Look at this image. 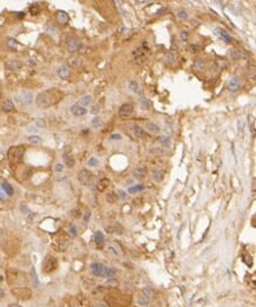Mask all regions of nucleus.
<instances>
[{
  "mask_svg": "<svg viewBox=\"0 0 256 307\" xmlns=\"http://www.w3.org/2000/svg\"><path fill=\"white\" fill-rule=\"evenodd\" d=\"M60 98V93L57 91V90L52 89V90H47V91H44V92H40L39 95L37 96V99H36V103L37 105L41 108V109H46L51 105L56 104L57 102H59Z\"/></svg>",
  "mask_w": 256,
  "mask_h": 307,
  "instance_id": "f257e3e1",
  "label": "nucleus"
},
{
  "mask_svg": "<svg viewBox=\"0 0 256 307\" xmlns=\"http://www.w3.org/2000/svg\"><path fill=\"white\" fill-rule=\"evenodd\" d=\"M90 269H91V273L95 277H115L116 273H117V269L115 267H109V266H105L100 262H92L90 265Z\"/></svg>",
  "mask_w": 256,
  "mask_h": 307,
  "instance_id": "f03ea898",
  "label": "nucleus"
},
{
  "mask_svg": "<svg viewBox=\"0 0 256 307\" xmlns=\"http://www.w3.org/2000/svg\"><path fill=\"white\" fill-rule=\"evenodd\" d=\"M25 147L24 145H18V147H12L10 148L9 152H7V156H9V161H10L11 164L16 166L20 163L22 159H24V155H25Z\"/></svg>",
  "mask_w": 256,
  "mask_h": 307,
  "instance_id": "7ed1b4c3",
  "label": "nucleus"
},
{
  "mask_svg": "<svg viewBox=\"0 0 256 307\" xmlns=\"http://www.w3.org/2000/svg\"><path fill=\"white\" fill-rule=\"evenodd\" d=\"M65 45H66L67 51L71 52V53L77 52V51H81V49H83V45H81L80 40L78 38H76V37H66Z\"/></svg>",
  "mask_w": 256,
  "mask_h": 307,
  "instance_id": "20e7f679",
  "label": "nucleus"
},
{
  "mask_svg": "<svg viewBox=\"0 0 256 307\" xmlns=\"http://www.w3.org/2000/svg\"><path fill=\"white\" fill-rule=\"evenodd\" d=\"M57 266H58L57 259L53 258V256H47L45 259L44 263H43V269H44L45 273H51V272L56 270Z\"/></svg>",
  "mask_w": 256,
  "mask_h": 307,
  "instance_id": "39448f33",
  "label": "nucleus"
},
{
  "mask_svg": "<svg viewBox=\"0 0 256 307\" xmlns=\"http://www.w3.org/2000/svg\"><path fill=\"white\" fill-rule=\"evenodd\" d=\"M78 181L83 186H89L92 181V173L88 169H83L78 173Z\"/></svg>",
  "mask_w": 256,
  "mask_h": 307,
  "instance_id": "423d86ee",
  "label": "nucleus"
},
{
  "mask_svg": "<svg viewBox=\"0 0 256 307\" xmlns=\"http://www.w3.org/2000/svg\"><path fill=\"white\" fill-rule=\"evenodd\" d=\"M18 100L22 105H29L33 102V96L29 90H22L18 95Z\"/></svg>",
  "mask_w": 256,
  "mask_h": 307,
  "instance_id": "0eeeda50",
  "label": "nucleus"
},
{
  "mask_svg": "<svg viewBox=\"0 0 256 307\" xmlns=\"http://www.w3.org/2000/svg\"><path fill=\"white\" fill-rule=\"evenodd\" d=\"M132 112H133V106L131 104H129V103H125L119 109V116L122 118H128V117H130L132 115Z\"/></svg>",
  "mask_w": 256,
  "mask_h": 307,
  "instance_id": "6e6552de",
  "label": "nucleus"
},
{
  "mask_svg": "<svg viewBox=\"0 0 256 307\" xmlns=\"http://www.w3.org/2000/svg\"><path fill=\"white\" fill-rule=\"evenodd\" d=\"M240 88H241V79L236 76L231 77L229 83H228V90L230 92H237L240 90Z\"/></svg>",
  "mask_w": 256,
  "mask_h": 307,
  "instance_id": "1a4fd4ad",
  "label": "nucleus"
},
{
  "mask_svg": "<svg viewBox=\"0 0 256 307\" xmlns=\"http://www.w3.org/2000/svg\"><path fill=\"white\" fill-rule=\"evenodd\" d=\"M147 174H148V168L145 166H139V167L133 169V171H132L133 177L137 178V180H144Z\"/></svg>",
  "mask_w": 256,
  "mask_h": 307,
  "instance_id": "9d476101",
  "label": "nucleus"
},
{
  "mask_svg": "<svg viewBox=\"0 0 256 307\" xmlns=\"http://www.w3.org/2000/svg\"><path fill=\"white\" fill-rule=\"evenodd\" d=\"M70 111H71V113L73 115V116H84V115H86V109L84 108V106H81V105H79V104H74V105H72L71 108H70Z\"/></svg>",
  "mask_w": 256,
  "mask_h": 307,
  "instance_id": "9b49d317",
  "label": "nucleus"
},
{
  "mask_svg": "<svg viewBox=\"0 0 256 307\" xmlns=\"http://www.w3.org/2000/svg\"><path fill=\"white\" fill-rule=\"evenodd\" d=\"M56 18H57V21L61 24V25H65V24H67L70 20V17L69 14L65 12V11H57V13H56Z\"/></svg>",
  "mask_w": 256,
  "mask_h": 307,
  "instance_id": "f8f14e48",
  "label": "nucleus"
},
{
  "mask_svg": "<svg viewBox=\"0 0 256 307\" xmlns=\"http://www.w3.org/2000/svg\"><path fill=\"white\" fill-rule=\"evenodd\" d=\"M57 72H58V76H59L60 78H63V79L69 78L70 75H71V71H70V68L67 65H61Z\"/></svg>",
  "mask_w": 256,
  "mask_h": 307,
  "instance_id": "ddd939ff",
  "label": "nucleus"
},
{
  "mask_svg": "<svg viewBox=\"0 0 256 307\" xmlns=\"http://www.w3.org/2000/svg\"><path fill=\"white\" fill-rule=\"evenodd\" d=\"M93 241H95V243H96L98 247H102V246L104 245V242H105L104 234H103L100 230H97V232L95 233V235H93Z\"/></svg>",
  "mask_w": 256,
  "mask_h": 307,
  "instance_id": "4468645a",
  "label": "nucleus"
},
{
  "mask_svg": "<svg viewBox=\"0 0 256 307\" xmlns=\"http://www.w3.org/2000/svg\"><path fill=\"white\" fill-rule=\"evenodd\" d=\"M132 132H133V135H135L136 137H138V138H147V137H148L147 131L143 130L140 127H138V125H133V127H132Z\"/></svg>",
  "mask_w": 256,
  "mask_h": 307,
  "instance_id": "2eb2a0df",
  "label": "nucleus"
},
{
  "mask_svg": "<svg viewBox=\"0 0 256 307\" xmlns=\"http://www.w3.org/2000/svg\"><path fill=\"white\" fill-rule=\"evenodd\" d=\"M206 69V61L202 59H196L194 60V64H192V70L196 71V72H201L203 70Z\"/></svg>",
  "mask_w": 256,
  "mask_h": 307,
  "instance_id": "dca6fc26",
  "label": "nucleus"
},
{
  "mask_svg": "<svg viewBox=\"0 0 256 307\" xmlns=\"http://www.w3.org/2000/svg\"><path fill=\"white\" fill-rule=\"evenodd\" d=\"M63 159H64V163H65V166H66L67 168H73V167H74L76 161H74V159H73L72 155H70V154H64V155H63Z\"/></svg>",
  "mask_w": 256,
  "mask_h": 307,
  "instance_id": "f3484780",
  "label": "nucleus"
},
{
  "mask_svg": "<svg viewBox=\"0 0 256 307\" xmlns=\"http://www.w3.org/2000/svg\"><path fill=\"white\" fill-rule=\"evenodd\" d=\"M1 189L5 193V195H7V196H12L14 194V189L9 182H2L1 183Z\"/></svg>",
  "mask_w": 256,
  "mask_h": 307,
  "instance_id": "a211bd4d",
  "label": "nucleus"
},
{
  "mask_svg": "<svg viewBox=\"0 0 256 307\" xmlns=\"http://www.w3.org/2000/svg\"><path fill=\"white\" fill-rule=\"evenodd\" d=\"M150 298L147 297V295H144L143 293L137 298V304L139 305L140 307H148L150 305Z\"/></svg>",
  "mask_w": 256,
  "mask_h": 307,
  "instance_id": "6ab92c4d",
  "label": "nucleus"
},
{
  "mask_svg": "<svg viewBox=\"0 0 256 307\" xmlns=\"http://www.w3.org/2000/svg\"><path fill=\"white\" fill-rule=\"evenodd\" d=\"M21 66L18 60H7L6 64H5V68L7 70H11V71H14V70H18Z\"/></svg>",
  "mask_w": 256,
  "mask_h": 307,
  "instance_id": "aec40b11",
  "label": "nucleus"
},
{
  "mask_svg": "<svg viewBox=\"0 0 256 307\" xmlns=\"http://www.w3.org/2000/svg\"><path fill=\"white\" fill-rule=\"evenodd\" d=\"M151 177L155 182H162L164 178V173L162 170H154L151 174Z\"/></svg>",
  "mask_w": 256,
  "mask_h": 307,
  "instance_id": "412c9836",
  "label": "nucleus"
},
{
  "mask_svg": "<svg viewBox=\"0 0 256 307\" xmlns=\"http://www.w3.org/2000/svg\"><path fill=\"white\" fill-rule=\"evenodd\" d=\"M91 102H92V96L91 95H84V96H81L80 99H79V105H81V106H88L91 104Z\"/></svg>",
  "mask_w": 256,
  "mask_h": 307,
  "instance_id": "4be33fe9",
  "label": "nucleus"
},
{
  "mask_svg": "<svg viewBox=\"0 0 256 307\" xmlns=\"http://www.w3.org/2000/svg\"><path fill=\"white\" fill-rule=\"evenodd\" d=\"M129 89L131 90L133 93H140V88H139V84L137 83V80H130L129 82Z\"/></svg>",
  "mask_w": 256,
  "mask_h": 307,
  "instance_id": "5701e85b",
  "label": "nucleus"
},
{
  "mask_svg": "<svg viewBox=\"0 0 256 307\" xmlns=\"http://www.w3.org/2000/svg\"><path fill=\"white\" fill-rule=\"evenodd\" d=\"M145 128L147 130H149L150 132H155V134H158L161 129H159V127H158L156 123H152V122H148L147 124H145Z\"/></svg>",
  "mask_w": 256,
  "mask_h": 307,
  "instance_id": "b1692460",
  "label": "nucleus"
},
{
  "mask_svg": "<svg viewBox=\"0 0 256 307\" xmlns=\"http://www.w3.org/2000/svg\"><path fill=\"white\" fill-rule=\"evenodd\" d=\"M2 111H5V112H9V111H12V110H14V104H13V102L11 100V99H7V100H5L4 102V104H2Z\"/></svg>",
  "mask_w": 256,
  "mask_h": 307,
  "instance_id": "393cba45",
  "label": "nucleus"
},
{
  "mask_svg": "<svg viewBox=\"0 0 256 307\" xmlns=\"http://www.w3.org/2000/svg\"><path fill=\"white\" fill-rule=\"evenodd\" d=\"M109 184H110V181H109L108 178H102V180L98 182L97 188H98L99 191H104V190L109 187Z\"/></svg>",
  "mask_w": 256,
  "mask_h": 307,
  "instance_id": "a878e982",
  "label": "nucleus"
},
{
  "mask_svg": "<svg viewBox=\"0 0 256 307\" xmlns=\"http://www.w3.org/2000/svg\"><path fill=\"white\" fill-rule=\"evenodd\" d=\"M117 200H118V195L116 193H109L108 195H106V201H108L109 203H111V204L116 203Z\"/></svg>",
  "mask_w": 256,
  "mask_h": 307,
  "instance_id": "bb28decb",
  "label": "nucleus"
},
{
  "mask_svg": "<svg viewBox=\"0 0 256 307\" xmlns=\"http://www.w3.org/2000/svg\"><path fill=\"white\" fill-rule=\"evenodd\" d=\"M218 32H220V36H221V38L224 40L226 43H228V44H230V43H231L233 38H231V37H230V36H229V34L227 33L226 31H224V30H218Z\"/></svg>",
  "mask_w": 256,
  "mask_h": 307,
  "instance_id": "cd10ccee",
  "label": "nucleus"
},
{
  "mask_svg": "<svg viewBox=\"0 0 256 307\" xmlns=\"http://www.w3.org/2000/svg\"><path fill=\"white\" fill-rule=\"evenodd\" d=\"M230 57H231L233 59L238 60L241 57H242V53H241V51H240V50H237V49L230 50Z\"/></svg>",
  "mask_w": 256,
  "mask_h": 307,
  "instance_id": "c85d7f7f",
  "label": "nucleus"
},
{
  "mask_svg": "<svg viewBox=\"0 0 256 307\" xmlns=\"http://www.w3.org/2000/svg\"><path fill=\"white\" fill-rule=\"evenodd\" d=\"M159 141V143L163 145V147H170V144H171V141H170V137H168V136H162V137H159L158 138Z\"/></svg>",
  "mask_w": 256,
  "mask_h": 307,
  "instance_id": "c756f323",
  "label": "nucleus"
},
{
  "mask_svg": "<svg viewBox=\"0 0 256 307\" xmlns=\"http://www.w3.org/2000/svg\"><path fill=\"white\" fill-rule=\"evenodd\" d=\"M142 293H143L144 295H147V297H149V298H150V299H151V298H152V297H154V295H155V291H154V288H151V287H145V288H143Z\"/></svg>",
  "mask_w": 256,
  "mask_h": 307,
  "instance_id": "7c9ffc66",
  "label": "nucleus"
},
{
  "mask_svg": "<svg viewBox=\"0 0 256 307\" xmlns=\"http://www.w3.org/2000/svg\"><path fill=\"white\" fill-rule=\"evenodd\" d=\"M144 189V186L143 184H137V186H135V187H130L128 189V191L130 194H135V193H138V191H142Z\"/></svg>",
  "mask_w": 256,
  "mask_h": 307,
  "instance_id": "2f4dec72",
  "label": "nucleus"
},
{
  "mask_svg": "<svg viewBox=\"0 0 256 307\" xmlns=\"http://www.w3.org/2000/svg\"><path fill=\"white\" fill-rule=\"evenodd\" d=\"M29 11H30V13L32 14V16H38V14H39V12H40V9H39V6H38L37 4H33V5H31L30 6Z\"/></svg>",
  "mask_w": 256,
  "mask_h": 307,
  "instance_id": "473e14b6",
  "label": "nucleus"
},
{
  "mask_svg": "<svg viewBox=\"0 0 256 307\" xmlns=\"http://www.w3.org/2000/svg\"><path fill=\"white\" fill-rule=\"evenodd\" d=\"M29 142H30L31 144L37 145V144H40V143H41V138H40L39 136H37V135H32V136L29 137Z\"/></svg>",
  "mask_w": 256,
  "mask_h": 307,
  "instance_id": "72a5a7b5",
  "label": "nucleus"
},
{
  "mask_svg": "<svg viewBox=\"0 0 256 307\" xmlns=\"http://www.w3.org/2000/svg\"><path fill=\"white\" fill-rule=\"evenodd\" d=\"M150 106H151V102L149 100V99H140V108L143 110H148L150 109Z\"/></svg>",
  "mask_w": 256,
  "mask_h": 307,
  "instance_id": "f704fd0d",
  "label": "nucleus"
},
{
  "mask_svg": "<svg viewBox=\"0 0 256 307\" xmlns=\"http://www.w3.org/2000/svg\"><path fill=\"white\" fill-rule=\"evenodd\" d=\"M199 51H201V46L197 45V44H191L189 46V52L190 53H198Z\"/></svg>",
  "mask_w": 256,
  "mask_h": 307,
  "instance_id": "c9c22d12",
  "label": "nucleus"
},
{
  "mask_svg": "<svg viewBox=\"0 0 256 307\" xmlns=\"http://www.w3.org/2000/svg\"><path fill=\"white\" fill-rule=\"evenodd\" d=\"M17 45H18V43H17V40H14L13 38H9L7 39V46L12 50H16L17 49Z\"/></svg>",
  "mask_w": 256,
  "mask_h": 307,
  "instance_id": "e433bc0d",
  "label": "nucleus"
},
{
  "mask_svg": "<svg viewBox=\"0 0 256 307\" xmlns=\"http://www.w3.org/2000/svg\"><path fill=\"white\" fill-rule=\"evenodd\" d=\"M70 64L74 68H78L81 65V59L80 58H72V59H70Z\"/></svg>",
  "mask_w": 256,
  "mask_h": 307,
  "instance_id": "4c0bfd02",
  "label": "nucleus"
},
{
  "mask_svg": "<svg viewBox=\"0 0 256 307\" xmlns=\"http://www.w3.org/2000/svg\"><path fill=\"white\" fill-rule=\"evenodd\" d=\"M177 17L179 18V19H182V20H184V19H188V12L187 11H184V10H179L178 11V13H177Z\"/></svg>",
  "mask_w": 256,
  "mask_h": 307,
  "instance_id": "58836bf2",
  "label": "nucleus"
},
{
  "mask_svg": "<svg viewBox=\"0 0 256 307\" xmlns=\"http://www.w3.org/2000/svg\"><path fill=\"white\" fill-rule=\"evenodd\" d=\"M71 215H72L74 218H81V210H80L79 208L73 209V210L71 211Z\"/></svg>",
  "mask_w": 256,
  "mask_h": 307,
  "instance_id": "ea45409f",
  "label": "nucleus"
},
{
  "mask_svg": "<svg viewBox=\"0 0 256 307\" xmlns=\"http://www.w3.org/2000/svg\"><path fill=\"white\" fill-rule=\"evenodd\" d=\"M69 233H70V235H71V238H76V236H77V227H76L74 225H71V226H70Z\"/></svg>",
  "mask_w": 256,
  "mask_h": 307,
  "instance_id": "a19ab883",
  "label": "nucleus"
},
{
  "mask_svg": "<svg viewBox=\"0 0 256 307\" xmlns=\"http://www.w3.org/2000/svg\"><path fill=\"white\" fill-rule=\"evenodd\" d=\"M88 164H89L90 167H97L99 164V161L96 157H91V159L88 161Z\"/></svg>",
  "mask_w": 256,
  "mask_h": 307,
  "instance_id": "79ce46f5",
  "label": "nucleus"
},
{
  "mask_svg": "<svg viewBox=\"0 0 256 307\" xmlns=\"http://www.w3.org/2000/svg\"><path fill=\"white\" fill-rule=\"evenodd\" d=\"M106 230H108V233H111V234L119 233V232H118V227H117V226H109V227H106Z\"/></svg>",
  "mask_w": 256,
  "mask_h": 307,
  "instance_id": "37998d69",
  "label": "nucleus"
},
{
  "mask_svg": "<svg viewBox=\"0 0 256 307\" xmlns=\"http://www.w3.org/2000/svg\"><path fill=\"white\" fill-rule=\"evenodd\" d=\"M179 37H181V40H182V41H188L189 33H188L187 31H182V32L179 33Z\"/></svg>",
  "mask_w": 256,
  "mask_h": 307,
  "instance_id": "c03bdc74",
  "label": "nucleus"
},
{
  "mask_svg": "<svg viewBox=\"0 0 256 307\" xmlns=\"http://www.w3.org/2000/svg\"><path fill=\"white\" fill-rule=\"evenodd\" d=\"M108 250L110 252V253H112L113 255H118V254H119V252L117 250V248L115 247V246H112V245L108 246Z\"/></svg>",
  "mask_w": 256,
  "mask_h": 307,
  "instance_id": "a18cd8bd",
  "label": "nucleus"
},
{
  "mask_svg": "<svg viewBox=\"0 0 256 307\" xmlns=\"http://www.w3.org/2000/svg\"><path fill=\"white\" fill-rule=\"evenodd\" d=\"M109 139H110V141H120V139H122V135H120V134H112Z\"/></svg>",
  "mask_w": 256,
  "mask_h": 307,
  "instance_id": "49530a36",
  "label": "nucleus"
},
{
  "mask_svg": "<svg viewBox=\"0 0 256 307\" xmlns=\"http://www.w3.org/2000/svg\"><path fill=\"white\" fill-rule=\"evenodd\" d=\"M100 122H102V120H100V118H99L98 116H96L95 118H93V119H92V120H91V124H92L93 127H99Z\"/></svg>",
  "mask_w": 256,
  "mask_h": 307,
  "instance_id": "de8ad7c7",
  "label": "nucleus"
},
{
  "mask_svg": "<svg viewBox=\"0 0 256 307\" xmlns=\"http://www.w3.org/2000/svg\"><path fill=\"white\" fill-rule=\"evenodd\" d=\"M36 124H37V127H39V128H45V125H46L45 120H44L43 118H38V119H37Z\"/></svg>",
  "mask_w": 256,
  "mask_h": 307,
  "instance_id": "09e8293b",
  "label": "nucleus"
},
{
  "mask_svg": "<svg viewBox=\"0 0 256 307\" xmlns=\"http://www.w3.org/2000/svg\"><path fill=\"white\" fill-rule=\"evenodd\" d=\"M54 170H56L57 173H61V171L64 170V164H61V163H57V164L54 166Z\"/></svg>",
  "mask_w": 256,
  "mask_h": 307,
  "instance_id": "8fccbe9b",
  "label": "nucleus"
},
{
  "mask_svg": "<svg viewBox=\"0 0 256 307\" xmlns=\"http://www.w3.org/2000/svg\"><path fill=\"white\" fill-rule=\"evenodd\" d=\"M165 59H167L169 63H171V61H174V60H175V57H174V56H172V53L170 52V53H168V56L165 57Z\"/></svg>",
  "mask_w": 256,
  "mask_h": 307,
  "instance_id": "3c124183",
  "label": "nucleus"
},
{
  "mask_svg": "<svg viewBox=\"0 0 256 307\" xmlns=\"http://www.w3.org/2000/svg\"><path fill=\"white\" fill-rule=\"evenodd\" d=\"M99 110H100V108H99L98 105H95L93 108H92V110H91V113H93V115H97L99 112Z\"/></svg>",
  "mask_w": 256,
  "mask_h": 307,
  "instance_id": "603ef678",
  "label": "nucleus"
},
{
  "mask_svg": "<svg viewBox=\"0 0 256 307\" xmlns=\"http://www.w3.org/2000/svg\"><path fill=\"white\" fill-rule=\"evenodd\" d=\"M244 258L247 259L246 260L247 265H248V266H251V263H253V262H251V258H250L249 255H244Z\"/></svg>",
  "mask_w": 256,
  "mask_h": 307,
  "instance_id": "864d4df0",
  "label": "nucleus"
},
{
  "mask_svg": "<svg viewBox=\"0 0 256 307\" xmlns=\"http://www.w3.org/2000/svg\"><path fill=\"white\" fill-rule=\"evenodd\" d=\"M32 274H33V277H34V286L37 287V286H38V281H37V277H36V270H34V268H33V270H32Z\"/></svg>",
  "mask_w": 256,
  "mask_h": 307,
  "instance_id": "5fc2aeb1",
  "label": "nucleus"
},
{
  "mask_svg": "<svg viewBox=\"0 0 256 307\" xmlns=\"http://www.w3.org/2000/svg\"><path fill=\"white\" fill-rule=\"evenodd\" d=\"M4 297H5V291L2 288H0V301L4 299Z\"/></svg>",
  "mask_w": 256,
  "mask_h": 307,
  "instance_id": "6e6d98bb",
  "label": "nucleus"
},
{
  "mask_svg": "<svg viewBox=\"0 0 256 307\" xmlns=\"http://www.w3.org/2000/svg\"><path fill=\"white\" fill-rule=\"evenodd\" d=\"M5 193L2 191V189H0V201H2V200H5Z\"/></svg>",
  "mask_w": 256,
  "mask_h": 307,
  "instance_id": "4d7b16f0",
  "label": "nucleus"
},
{
  "mask_svg": "<svg viewBox=\"0 0 256 307\" xmlns=\"http://www.w3.org/2000/svg\"><path fill=\"white\" fill-rule=\"evenodd\" d=\"M89 218H90V211H88V213H86V215H85V218H84V223H88V220H89Z\"/></svg>",
  "mask_w": 256,
  "mask_h": 307,
  "instance_id": "13d9d810",
  "label": "nucleus"
},
{
  "mask_svg": "<svg viewBox=\"0 0 256 307\" xmlns=\"http://www.w3.org/2000/svg\"><path fill=\"white\" fill-rule=\"evenodd\" d=\"M17 17H18L19 19H21V18L25 17V13H24V12H19V13H17Z\"/></svg>",
  "mask_w": 256,
  "mask_h": 307,
  "instance_id": "bf43d9fd",
  "label": "nucleus"
},
{
  "mask_svg": "<svg viewBox=\"0 0 256 307\" xmlns=\"http://www.w3.org/2000/svg\"><path fill=\"white\" fill-rule=\"evenodd\" d=\"M118 194H119V196H120V197H122V198H124V197H125V196H126V195H125V193H124L123 190H119Z\"/></svg>",
  "mask_w": 256,
  "mask_h": 307,
  "instance_id": "052dcab7",
  "label": "nucleus"
},
{
  "mask_svg": "<svg viewBox=\"0 0 256 307\" xmlns=\"http://www.w3.org/2000/svg\"><path fill=\"white\" fill-rule=\"evenodd\" d=\"M151 152H154V154H159V155H162V154H163V151H162V150H151Z\"/></svg>",
  "mask_w": 256,
  "mask_h": 307,
  "instance_id": "680f3d73",
  "label": "nucleus"
},
{
  "mask_svg": "<svg viewBox=\"0 0 256 307\" xmlns=\"http://www.w3.org/2000/svg\"><path fill=\"white\" fill-rule=\"evenodd\" d=\"M2 280H4V277H2V275H0V282H1Z\"/></svg>",
  "mask_w": 256,
  "mask_h": 307,
  "instance_id": "e2e57ef3",
  "label": "nucleus"
},
{
  "mask_svg": "<svg viewBox=\"0 0 256 307\" xmlns=\"http://www.w3.org/2000/svg\"><path fill=\"white\" fill-rule=\"evenodd\" d=\"M11 307H20V306H19V305H12Z\"/></svg>",
  "mask_w": 256,
  "mask_h": 307,
  "instance_id": "0e129e2a",
  "label": "nucleus"
},
{
  "mask_svg": "<svg viewBox=\"0 0 256 307\" xmlns=\"http://www.w3.org/2000/svg\"><path fill=\"white\" fill-rule=\"evenodd\" d=\"M1 236H2V232L0 230V239H1Z\"/></svg>",
  "mask_w": 256,
  "mask_h": 307,
  "instance_id": "69168bd1",
  "label": "nucleus"
},
{
  "mask_svg": "<svg viewBox=\"0 0 256 307\" xmlns=\"http://www.w3.org/2000/svg\"><path fill=\"white\" fill-rule=\"evenodd\" d=\"M0 97H1V93H0Z\"/></svg>",
  "mask_w": 256,
  "mask_h": 307,
  "instance_id": "338daca9",
  "label": "nucleus"
},
{
  "mask_svg": "<svg viewBox=\"0 0 256 307\" xmlns=\"http://www.w3.org/2000/svg\"><path fill=\"white\" fill-rule=\"evenodd\" d=\"M0 260H1V258H0Z\"/></svg>",
  "mask_w": 256,
  "mask_h": 307,
  "instance_id": "774afa93",
  "label": "nucleus"
}]
</instances>
